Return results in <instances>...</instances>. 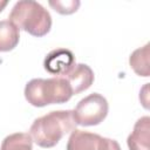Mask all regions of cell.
<instances>
[{"mask_svg":"<svg viewBox=\"0 0 150 150\" xmlns=\"http://www.w3.org/2000/svg\"><path fill=\"white\" fill-rule=\"evenodd\" d=\"M73 110H55L36 118L29 129L32 139L41 148H53L75 129Z\"/></svg>","mask_w":150,"mask_h":150,"instance_id":"6da1fadb","label":"cell"},{"mask_svg":"<svg viewBox=\"0 0 150 150\" xmlns=\"http://www.w3.org/2000/svg\"><path fill=\"white\" fill-rule=\"evenodd\" d=\"M9 21L19 29L36 38L45 36L52 28V16L49 12L33 0L18 1L11 11Z\"/></svg>","mask_w":150,"mask_h":150,"instance_id":"7a4b0ae2","label":"cell"},{"mask_svg":"<svg viewBox=\"0 0 150 150\" xmlns=\"http://www.w3.org/2000/svg\"><path fill=\"white\" fill-rule=\"evenodd\" d=\"M73 96L69 83L61 76L50 79H33L25 87V97L34 107H46L54 103H66Z\"/></svg>","mask_w":150,"mask_h":150,"instance_id":"3957f363","label":"cell"},{"mask_svg":"<svg viewBox=\"0 0 150 150\" xmlns=\"http://www.w3.org/2000/svg\"><path fill=\"white\" fill-rule=\"evenodd\" d=\"M108 101L101 94L94 93L82 98L73 110V118L77 125H97L108 115Z\"/></svg>","mask_w":150,"mask_h":150,"instance_id":"277c9868","label":"cell"},{"mask_svg":"<svg viewBox=\"0 0 150 150\" xmlns=\"http://www.w3.org/2000/svg\"><path fill=\"white\" fill-rule=\"evenodd\" d=\"M75 64L74 54L66 48H57L49 52L43 61L45 69L54 76H62L67 74Z\"/></svg>","mask_w":150,"mask_h":150,"instance_id":"5b68a950","label":"cell"},{"mask_svg":"<svg viewBox=\"0 0 150 150\" xmlns=\"http://www.w3.org/2000/svg\"><path fill=\"white\" fill-rule=\"evenodd\" d=\"M70 86L73 90V95L80 94L84 90H87L94 82V71L91 68L84 63H77L75 64L67 74L62 75Z\"/></svg>","mask_w":150,"mask_h":150,"instance_id":"8992f818","label":"cell"},{"mask_svg":"<svg viewBox=\"0 0 150 150\" xmlns=\"http://www.w3.org/2000/svg\"><path fill=\"white\" fill-rule=\"evenodd\" d=\"M129 150H150V117L143 116L134 125L132 132L128 136Z\"/></svg>","mask_w":150,"mask_h":150,"instance_id":"52a82bcc","label":"cell"},{"mask_svg":"<svg viewBox=\"0 0 150 150\" xmlns=\"http://www.w3.org/2000/svg\"><path fill=\"white\" fill-rule=\"evenodd\" d=\"M102 136L74 129L67 143V150H100Z\"/></svg>","mask_w":150,"mask_h":150,"instance_id":"ba28073f","label":"cell"},{"mask_svg":"<svg viewBox=\"0 0 150 150\" xmlns=\"http://www.w3.org/2000/svg\"><path fill=\"white\" fill-rule=\"evenodd\" d=\"M20 40V29L9 20L0 21V52L14 49Z\"/></svg>","mask_w":150,"mask_h":150,"instance_id":"9c48e42d","label":"cell"},{"mask_svg":"<svg viewBox=\"0 0 150 150\" xmlns=\"http://www.w3.org/2000/svg\"><path fill=\"white\" fill-rule=\"evenodd\" d=\"M150 45L146 43L145 46L137 48L134 50L129 57V64L132 70L143 77H148L150 75L149 68V55H150Z\"/></svg>","mask_w":150,"mask_h":150,"instance_id":"30bf717a","label":"cell"},{"mask_svg":"<svg viewBox=\"0 0 150 150\" xmlns=\"http://www.w3.org/2000/svg\"><path fill=\"white\" fill-rule=\"evenodd\" d=\"M0 150H33V139L26 132L11 134L4 138Z\"/></svg>","mask_w":150,"mask_h":150,"instance_id":"8fae6325","label":"cell"},{"mask_svg":"<svg viewBox=\"0 0 150 150\" xmlns=\"http://www.w3.org/2000/svg\"><path fill=\"white\" fill-rule=\"evenodd\" d=\"M48 4L55 12L63 15H68L75 13L79 9L81 2L79 0H50Z\"/></svg>","mask_w":150,"mask_h":150,"instance_id":"7c38bea8","label":"cell"},{"mask_svg":"<svg viewBox=\"0 0 150 150\" xmlns=\"http://www.w3.org/2000/svg\"><path fill=\"white\" fill-rule=\"evenodd\" d=\"M100 150H121V146L115 139L102 137V143H101Z\"/></svg>","mask_w":150,"mask_h":150,"instance_id":"4fadbf2b","label":"cell"},{"mask_svg":"<svg viewBox=\"0 0 150 150\" xmlns=\"http://www.w3.org/2000/svg\"><path fill=\"white\" fill-rule=\"evenodd\" d=\"M7 6V1H0V12Z\"/></svg>","mask_w":150,"mask_h":150,"instance_id":"5bb4252c","label":"cell"}]
</instances>
